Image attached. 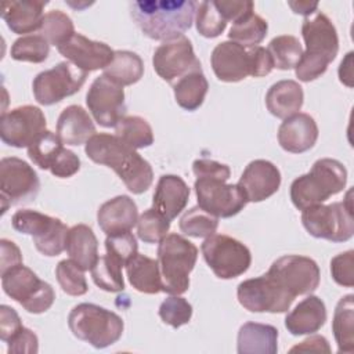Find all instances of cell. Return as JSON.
Listing matches in <instances>:
<instances>
[{
  "label": "cell",
  "mask_w": 354,
  "mask_h": 354,
  "mask_svg": "<svg viewBox=\"0 0 354 354\" xmlns=\"http://www.w3.org/2000/svg\"><path fill=\"white\" fill-rule=\"evenodd\" d=\"M126 274L130 285L147 295L162 292V278L158 260L137 253L126 263Z\"/></svg>",
  "instance_id": "obj_32"
},
{
  "label": "cell",
  "mask_w": 354,
  "mask_h": 354,
  "mask_svg": "<svg viewBox=\"0 0 354 354\" xmlns=\"http://www.w3.org/2000/svg\"><path fill=\"white\" fill-rule=\"evenodd\" d=\"M1 286L7 296L19 303L30 314L47 311L54 300L53 286L41 281L29 267L19 264L1 274Z\"/></svg>",
  "instance_id": "obj_7"
},
{
  "label": "cell",
  "mask_w": 354,
  "mask_h": 354,
  "mask_svg": "<svg viewBox=\"0 0 354 354\" xmlns=\"http://www.w3.org/2000/svg\"><path fill=\"white\" fill-rule=\"evenodd\" d=\"M198 259V248L180 234H167L158 246L162 292L183 295L189 288V274Z\"/></svg>",
  "instance_id": "obj_4"
},
{
  "label": "cell",
  "mask_w": 354,
  "mask_h": 354,
  "mask_svg": "<svg viewBox=\"0 0 354 354\" xmlns=\"http://www.w3.org/2000/svg\"><path fill=\"white\" fill-rule=\"evenodd\" d=\"M22 328V322L17 311L7 306L1 304L0 306V339L4 343H8L15 333L19 332Z\"/></svg>",
  "instance_id": "obj_51"
},
{
  "label": "cell",
  "mask_w": 354,
  "mask_h": 354,
  "mask_svg": "<svg viewBox=\"0 0 354 354\" xmlns=\"http://www.w3.org/2000/svg\"><path fill=\"white\" fill-rule=\"evenodd\" d=\"M271 55L272 65L281 71L293 69L303 54V47L297 37L290 35H281L274 37L267 47Z\"/></svg>",
  "instance_id": "obj_37"
},
{
  "label": "cell",
  "mask_w": 354,
  "mask_h": 354,
  "mask_svg": "<svg viewBox=\"0 0 354 354\" xmlns=\"http://www.w3.org/2000/svg\"><path fill=\"white\" fill-rule=\"evenodd\" d=\"M194 0L131 1L130 15L141 32L153 40H174L192 26L196 12Z\"/></svg>",
  "instance_id": "obj_2"
},
{
  "label": "cell",
  "mask_w": 354,
  "mask_h": 354,
  "mask_svg": "<svg viewBox=\"0 0 354 354\" xmlns=\"http://www.w3.org/2000/svg\"><path fill=\"white\" fill-rule=\"evenodd\" d=\"M318 140V126L308 113H295L281 123L278 142L290 153H303L311 149Z\"/></svg>",
  "instance_id": "obj_23"
},
{
  "label": "cell",
  "mask_w": 354,
  "mask_h": 354,
  "mask_svg": "<svg viewBox=\"0 0 354 354\" xmlns=\"http://www.w3.org/2000/svg\"><path fill=\"white\" fill-rule=\"evenodd\" d=\"M210 64L216 77L221 82L235 83L250 76L249 51L232 40L221 41L213 48Z\"/></svg>",
  "instance_id": "obj_22"
},
{
  "label": "cell",
  "mask_w": 354,
  "mask_h": 354,
  "mask_svg": "<svg viewBox=\"0 0 354 354\" xmlns=\"http://www.w3.org/2000/svg\"><path fill=\"white\" fill-rule=\"evenodd\" d=\"M86 104L94 120L102 127H116L126 115L123 87L105 75L93 80L86 94Z\"/></svg>",
  "instance_id": "obj_16"
},
{
  "label": "cell",
  "mask_w": 354,
  "mask_h": 354,
  "mask_svg": "<svg viewBox=\"0 0 354 354\" xmlns=\"http://www.w3.org/2000/svg\"><path fill=\"white\" fill-rule=\"evenodd\" d=\"M68 326L75 337L95 348L112 346L122 337L124 329V324L116 313L93 303L75 306L68 315Z\"/></svg>",
  "instance_id": "obj_5"
},
{
  "label": "cell",
  "mask_w": 354,
  "mask_h": 354,
  "mask_svg": "<svg viewBox=\"0 0 354 354\" xmlns=\"http://www.w3.org/2000/svg\"><path fill=\"white\" fill-rule=\"evenodd\" d=\"M47 4L48 1L41 0H7L1 4V18L11 32L32 33L40 30Z\"/></svg>",
  "instance_id": "obj_24"
},
{
  "label": "cell",
  "mask_w": 354,
  "mask_h": 354,
  "mask_svg": "<svg viewBox=\"0 0 354 354\" xmlns=\"http://www.w3.org/2000/svg\"><path fill=\"white\" fill-rule=\"evenodd\" d=\"M201 250L210 270L221 279H232L242 275L252 263L249 248L241 241L223 234L207 236Z\"/></svg>",
  "instance_id": "obj_9"
},
{
  "label": "cell",
  "mask_w": 354,
  "mask_h": 354,
  "mask_svg": "<svg viewBox=\"0 0 354 354\" xmlns=\"http://www.w3.org/2000/svg\"><path fill=\"white\" fill-rule=\"evenodd\" d=\"M248 51L250 58V76L263 77L272 71L274 65L267 48L261 46H256L249 48Z\"/></svg>",
  "instance_id": "obj_53"
},
{
  "label": "cell",
  "mask_w": 354,
  "mask_h": 354,
  "mask_svg": "<svg viewBox=\"0 0 354 354\" xmlns=\"http://www.w3.org/2000/svg\"><path fill=\"white\" fill-rule=\"evenodd\" d=\"M40 191V180L33 167L25 160L11 156L0 160L1 213L10 206L35 201Z\"/></svg>",
  "instance_id": "obj_10"
},
{
  "label": "cell",
  "mask_w": 354,
  "mask_h": 354,
  "mask_svg": "<svg viewBox=\"0 0 354 354\" xmlns=\"http://www.w3.org/2000/svg\"><path fill=\"white\" fill-rule=\"evenodd\" d=\"M105 249L106 254L116 259L123 266H126V263L138 253L137 239L130 231L106 235Z\"/></svg>",
  "instance_id": "obj_47"
},
{
  "label": "cell",
  "mask_w": 354,
  "mask_h": 354,
  "mask_svg": "<svg viewBox=\"0 0 354 354\" xmlns=\"http://www.w3.org/2000/svg\"><path fill=\"white\" fill-rule=\"evenodd\" d=\"M39 33L48 41V44L58 47L69 40L76 32L69 15L61 10H53L44 14Z\"/></svg>",
  "instance_id": "obj_41"
},
{
  "label": "cell",
  "mask_w": 354,
  "mask_h": 354,
  "mask_svg": "<svg viewBox=\"0 0 354 354\" xmlns=\"http://www.w3.org/2000/svg\"><path fill=\"white\" fill-rule=\"evenodd\" d=\"M50 53L48 41L40 35H26L18 37L10 50L11 58L22 62H44Z\"/></svg>",
  "instance_id": "obj_42"
},
{
  "label": "cell",
  "mask_w": 354,
  "mask_h": 354,
  "mask_svg": "<svg viewBox=\"0 0 354 354\" xmlns=\"http://www.w3.org/2000/svg\"><path fill=\"white\" fill-rule=\"evenodd\" d=\"M55 277L61 289L69 296H82L87 293L88 286L82 270L73 260H61L55 267Z\"/></svg>",
  "instance_id": "obj_45"
},
{
  "label": "cell",
  "mask_w": 354,
  "mask_h": 354,
  "mask_svg": "<svg viewBox=\"0 0 354 354\" xmlns=\"http://www.w3.org/2000/svg\"><path fill=\"white\" fill-rule=\"evenodd\" d=\"M65 250L82 270H91L98 260V241L93 230L86 224H76L69 228Z\"/></svg>",
  "instance_id": "obj_31"
},
{
  "label": "cell",
  "mask_w": 354,
  "mask_h": 354,
  "mask_svg": "<svg viewBox=\"0 0 354 354\" xmlns=\"http://www.w3.org/2000/svg\"><path fill=\"white\" fill-rule=\"evenodd\" d=\"M198 206L217 218H228L238 214L248 199L238 184H227L220 178L199 177L195 184Z\"/></svg>",
  "instance_id": "obj_14"
},
{
  "label": "cell",
  "mask_w": 354,
  "mask_h": 354,
  "mask_svg": "<svg viewBox=\"0 0 354 354\" xmlns=\"http://www.w3.org/2000/svg\"><path fill=\"white\" fill-rule=\"evenodd\" d=\"M192 171L196 178L209 177V178H220L227 181L231 176V170L227 165L220 163L213 159H196L192 163Z\"/></svg>",
  "instance_id": "obj_50"
},
{
  "label": "cell",
  "mask_w": 354,
  "mask_h": 354,
  "mask_svg": "<svg viewBox=\"0 0 354 354\" xmlns=\"http://www.w3.org/2000/svg\"><path fill=\"white\" fill-rule=\"evenodd\" d=\"M158 313L165 324L177 329L191 321L192 306L180 295H171L160 303Z\"/></svg>",
  "instance_id": "obj_46"
},
{
  "label": "cell",
  "mask_w": 354,
  "mask_h": 354,
  "mask_svg": "<svg viewBox=\"0 0 354 354\" xmlns=\"http://www.w3.org/2000/svg\"><path fill=\"white\" fill-rule=\"evenodd\" d=\"M170 220L160 214L156 209L151 207L138 216L137 235L145 243H158L169 232Z\"/></svg>",
  "instance_id": "obj_43"
},
{
  "label": "cell",
  "mask_w": 354,
  "mask_h": 354,
  "mask_svg": "<svg viewBox=\"0 0 354 354\" xmlns=\"http://www.w3.org/2000/svg\"><path fill=\"white\" fill-rule=\"evenodd\" d=\"M116 136L134 149L153 144V133L149 123L141 116H124L115 127Z\"/></svg>",
  "instance_id": "obj_39"
},
{
  "label": "cell",
  "mask_w": 354,
  "mask_h": 354,
  "mask_svg": "<svg viewBox=\"0 0 354 354\" xmlns=\"http://www.w3.org/2000/svg\"><path fill=\"white\" fill-rule=\"evenodd\" d=\"M180 231L192 238H207L217 231L218 218L205 212L199 206H194L184 212L178 223Z\"/></svg>",
  "instance_id": "obj_40"
},
{
  "label": "cell",
  "mask_w": 354,
  "mask_h": 354,
  "mask_svg": "<svg viewBox=\"0 0 354 354\" xmlns=\"http://www.w3.org/2000/svg\"><path fill=\"white\" fill-rule=\"evenodd\" d=\"M29 159L43 170H50L53 176L68 178L80 169L79 156L64 147L57 133L44 130L29 147Z\"/></svg>",
  "instance_id": "obj_15"
},
{
  "label": "cell",
  "mask_w": 354,
  "mask_h": 354,
  "mask_svg": "<svg viewBox=\"0 0 354 354\" xmlns=\"http://www.w3.org/2000/svg\"><path fill=\"white\" fill-rule=\"evenodd\" d=\"M106 77L119 86H131L144 75V62L141 57L133 51L118 50L113 54L112 62L104 69Z\"/></svg>",
  "instance_id": "obj_35"
},
{
  "label": "cell",
  "mask_w": 354,
  "mask_h": 354,
  "mask_svg": "<svg viewBox=\"0 0 354 354\" xmlns=\"http://www.w3.org/2000/svg\"><path fill=\"white\" fill-rule=\"evenodd\" d=\"M11 224L15 231L30 235L36 249L44 256L54 257L65 250L69 228L57 217L37 210L21 209L12 214Z\"/></svg>",
  "instance_id": "obj_8"
},
{
  "label": "cell",
  "mask_w": 354,
  "mask_h": 354,
  "mask_svg": "<svg viewBox=\"0 0 354 354\" xmlns=\"http://www.w3.org/2000/svg\"><path fill=\"white\" fill-rule=\"evenodd\" d=\"M0 249H1V260H0V275L8 271L10 268L22 264V253L19 248L8 239L0 241Z\"/></svg>",
  "instance_id": "obj_54"
},
{
  "label": "cell",
  "mask_w": 354,
  "mask_h": 354,
  "mask_svg": "<svg viewBox=\"0 0 354 354\" xmlns=\"http://www.w3.org/2000/svg\"><path fill=\"white\" fill-rule=\"evenodd\" d=\"M304 93L301 86L295 80H279L274 83L266 94V106L271 115L286 119L303 106Z\"/></svg>",
  "instance_id": "obj_30"
},
{
  "label": "cell",
  "mask_w": 354,
  "mask_h": 354,
  "mask_svg": "<svg viewBox=\"0 0 354 354\" xmlns=\"http://www.w3.org/2000/svg\"><path fill=\"white\" fill-rule=\"evenodd\" d=\"M332 332L337 343V351L351 354L354 351V295H346L337 301Z\"/></svg>",
  "instance_id": "obj_33"
},
{
  "label": "cell",
  "mask_w": 354,
  "mask_h": 354,
  "mask_svg": "<svg viewBox=\"0 0 354 354\" xmlns=\"http://www.w3.org/2000/svg\"><path fill=\"white\" fill-rule=\"evenodd\" d=\"M97 221L106 235L131 231L138 221L137 205L130 196L118 195L100 206Z\"/></svg>",
  "instance_id": "obj_25"
},
{
  "label": "cell",
  "mask_w": 354,
  "mask_h": 354,
  "mask_svg": "<svg viewBox=\"0 0 354 354\" xmlns=\"http://www.w3.org/2000/svg\"><path fill=\"white\" fill-rule=\"evenodd\" d=\"M267 274L292 296L310 295L319 285V267L306 256L286 254L277 259Z\"/></svg>",
  "instance_id": "obj_13"
},
{
  "label": "cell",
  "mask_w": 354,
  "mask_h": 354,
  "mask_svg": "<svg viewBox=\"0 0 354 354\" xmlns=\"http://www.w3.org/2000/svg\"><path fill=\"white\" fill-rule=\"evenodd\" d=\"M57 50L71 64L87 73L105 69L112 62L115 54L106 43L91 40L82 33H75L69 40L58 46Z\"/></svg>",
  "instance_id": "obj_20"
},
{
  "label": "cell",
  "mask_w": 354,
  "mask_h": 354,
  "mask_svg": "<svg viewBox=\"0 0 354 354\" xmlns=\"http://www.w3.org/2000/svg\"><path fill=\"white\" fill-rule=\"evenodd\" d=\"M195 24L199 35L207 39L220 36L227 28V21L216 7L214 1H201L196 6Z\"/></svg>",
  "instance_id": "obj_44"
},
{
  "label": "cell",
  "mask_w": 354,
  "mask_h": 354,
  "mask_svg": "<svg viewBox=\"0 0 354 354\" xmlns=\"http://www.w3.org/2000/svg\"><path fill=\"white\" fill-rule=\"evenodd\" d=\"M339 79L348 87H353V51H350L339 66Z\"/></svg>",
  "instance_id": "obj_56"
},
{
  "label": "cell",
  "mask_w": 354,
  "mask_h": 354,
  "mask_svg": "<svg viewBox=\"0 0 354 354\" xmlns=\"http://www.w3.org/2000/svg\"><path fill=\"white\" fill-rule=\"evenodd\" d=\"M268 30V24L264 18L257 15L256 12H252L246 15L245 18L236 21L232 24L228 37L243 46L245 48H252L259 46Z\"/></svg>",
  "instance_id": "obj_36"
},
{
  "label": "cell",
  "mask_w": 354,
  "mask_h": 354,
  "mask_svg": "<svg viewBox=\"0 0 354 354\" xmlns=\"http://www.w3.org/2000/svg\"><path fill=\"white\" fill-rule=\"evenodd\" d=\"M84 152L93 162L112 169L126 188L136 195L145 192L153 181L149 162L116 134L95 133L86 142Z\"/></svg>",
  "instance_id": "obj_1"
},
{
  "label": "cell",
  "mask_w": 354,
  "mask_h": 354,
  "mask_svg": "<svg viewBox=\"0 0 354 354\" xmlns=\"http://www.w3.org/2000/svg\"><path fill=\"white\" fill-rule=\"evenodd\" d=\"M95 134V126L88 112L80 105L66 106L57 120V136L66 145L86 144Z\"/></svg>",
  "instance_id": "obj_28"
},
{
  "label": "cell",
  "mask_w": 354,
  "mask_h": 354,
  "mask_svg": "<svg viewBox=\"0 0 354 354\" xmlns=\"http://www.w3.org/2000/svg\"><path fill=\"white\" fill-rule=\"evenodd\" d=\"M289 351L290 353H296V351H300V353H330V346L324 336L314 335V336L304 339L300 344L293 346Z\"/></svg>",
  "instance_id": "obj_55"
},
{
  "label": "cell",
  "mask_w": 354,
  "mask_h": 354,
  "mask_svg": "<svg viewBox=\"0 0 354 354\" xmlns=\"http://www.w3.org/2000/svg\"><path fill=\"white\" fill-rule=\"evenodd\" d=\"M351 191L343 202L330 205H315L301 210V223L307 232L319 239L332 242H346L354 234V217L351 205Z\"/></svg>",
  "instance_id": "obj_6"
},
{
  "label": "cell",
  "mask_w": 354,
  "mask_h": 354,
  "mask_svg": "<svg viewBox=\"0 0 354 354\" xmlns=\"http://www.w3.org/2000/svg\"><path fill=\"white\" fill-rule=\"evenodd\" d=\"M152 65L155 72L170 84L189 72L202 71L191 40L185 36L163 41L153 53Z\"/></svg>",
  "instance_id": "obj_18"
},
{
  "label": "cell",
  "mask_w": 354,
  "mask_h": 354,
  "mask_svg": "<svg viewBox=\"0 0 354 354\" xmlns=\"http://www.w3.org/2000/svg\"><path fill=\"white\" fill-rule=\"evenodd\" d=\"M46 116L40 108L22 105L1 113L0 137L10 147L28 148L46 130Z\"/></svg>",
  "instance_id": "obj_17"
},
{
  "label": "cell",
  "mask_w": 354,
  "mask_h": 354,
  "mask_svg": "<svg viewBox=\"0 0 354 354\" xmlns=\"http://www.w3.org/2000/svg\"><path fill=\"white\" fill-rule=\"evenodd\" d=\"M238 185L248 202H261L272 196L281 185V171L270 160H252L243 170Z\"/></svg>",
  "instance_id": "obj_21"
},
{
  "label": "cell",
  "mask_w": 354,
  "mask_h": 354,
  "mask_svg": "<svg viewBox=\"0 0 354 354\" xmlns=\"http://www.w3.org/2000/svg\"><path fill=\"white\" fill-rule=\"evenodd\" d=\"M216 7L224 17V19L236 22L246 15L254 12V4L253 1H236V0H230V1H214Z\"/></svg>",
  "instance_id": "obj_52"
},
{
  "label": "cell",
  "mask_w": 354,
  "mask_h": 354,
  "mask_svg": "<svg viewBox=\"0 0 354 354\" xmlns=\"http://www.w3.org/2000/svg\"><path fill=\"white\" fill-rule=\"evenodd\" d=\"M326 321L325 303L314 295L303 299L285 318V328L293 336L313 335L318 332Z\"/></svg>",
  "instance_id": "obj_27"
},
{
  "label": "cell",
  "mask_w": 354,
  "mask_h": 354,
  "mask_svg": "<svg viewBox=\"0 0 354 354\" xmlns=\"http://www.w3.org/2000/svg\"><path fill=\"white\" fill-rule=\"evenodd\" d=\"M236 297L239 304L250 313H286L295 300V296L267 272L241 282L236 289Z\"/></svg>",
  "instance_id": "obj_12"
},
{
  "label": "cell",
  "mask_w": 354,
  "mask_h": 354,
  "mask_svg": "<svg viewBox=\"0 0 354 354\" xmlns=\"http://www.w3.org/2000/svg\"><path fill=\"white\" fill-rule=\"evenodd\" d=\"M122 267L123 264L116 259L111 257L109 254L100 256L97 263L90 270L91 278L94 283L105 292H111V293L122 292L124 290Z\"/></svg>",
  "instance_id": "obj_38"
},
{
  "label": "cell",
  "mask_w": 354,
  "mask_h": 354,
  "mask_svg": "<svg viewBox=\"0 0 354 354\" xmlns=\"http://www.w3.org/2000/svg\"><path fill=\"white\" fill-rule=\"evenodd\" d=\"M301 36L306 43L304 55L321 59L328 65L339 51V37L332 21L321 11L306 17L301 24Z\"/></svg>",
  "instance_id": "obj_19"
},
{
  "label": "cell",
  "mask_w": 354,
  "mask_h": 354,
  "mask_svg": "<svg viewBox=\"0 0 354 354\" xmlns=\"http://www.w3.org/2000/svg\"><path fill=\"white\" fill-rule=\"evenodd\" d=\"M176 102L185 111H196L205 101L209 83L202 71H194L173 84Z\"/></svg>",
  "instance_id": "obj_34"
},
{
  "label": "cell",
  "mask_w": 354,
  "mask_h": 354,
  "mask_svg": "<svg viewBox=\"0 0 354 354\" xmlns=\"http://www.w3.org/2000/svg\"><path fill=\"white\" fill-rule=\"evenodd\" d=\"M236 351L239 354H277L278 329L268 324H243L238 332Z\"/></svg>",
  "instance_id": "obj_29"
},
{
  "label": "cell",
  "mask_w": 354,
  "mask_h": 354,
  "mask_svg": "<svg viewBox=\"0 0 354 354\" xmlns=\"http://www.w3.org/2000/svg\"><path fill=\"white\" fill-rule=\"evenodd\" d=\"M330 274L337 285L351 288L354 285V250L335 256L330 260Z\"/></svg>",
  "instance_id": "obj_48"
},
{
  "label": "cell",
  "mask_w": 354,
  "mask_h": 354,
  "mask_svg": "<svg viewBox=\"0 0 354 354\" xmlns=\"http://www.w3.org/2000/svg\"><path fill=\"white\" fill-rule=\"evenodd\" d=\"M347 183V170L342 162L330 158L318 159L311 170L290 184V199L295 207H307L324 203L342 192Z\"/></svg>",
  "instance_id": "obj_3"
},
{
  "label": "cell",
  "mask_w": 354,
  "mask_h": 354,
  "mask_svg": "<svg viewBox=\"0 0 354 354\" xmlns=\"http://www.w3.org/2000/svg\"><path fill=\"white\" fill-rule=\"evenodd\" d=\"M87 72L69 61L58 62L51 69L36 75L32 83L35 100L40 105H53L77 93L84 84Z\"/></svg>",
  "instance_id": "obj_11"
},
{
  "label": "cell",
  "mask_w": 354,
  "mask_h": 354,
  "mask_svg": "<svg viewBox=\"0 0 354 354\" xmlns=\"http://www.w3.org/2000/svg\"><path fill=\"white\" fill-rule=\"evenodd\" d=\"M8 354H36L39 351V339L36 333L25 326L7 343Z\"/></svg>",
  "instance_id": "obj_49"
},
{
  "label": "cell",
  "mask_w": 354,
  "mask_h": 354,
  "mask_svg": "<svg viewBox=\"0 0 354 354\" xmlns=\"http://www.w3.org/2000/svg\"><path fill=\"white\" fill-rule=\"evenodd\" d=\"M288 6L292 8L293 12L304 17H310L318 8L317 1H288Z\"/></svg>",
  "instance_id": "obj_57"
},
{
  "label": "cell",
  "mask_w": 354,
  "mask_h": 354,
  "mask_svg": "<svg viewBox=\"0 0 354 354\" xmlns=\"http://www.w3.org/2000/svg\"><path fill=\"white\" fill-rule=\"evenodd\" d=\"M188 199L189 188L187 183L180 176L163 174L158 180L152 207L171 221L185 209Z\"/></svg>",
  "instance_id": "obj_26"
}]
</instances>
